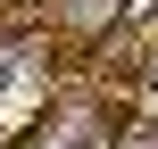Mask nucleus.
<instances>
[{"mask_svg": "<svg viewBox=\"0 0 158 149\" xmlns=\"http://www.w3.org/2000/svg\"><path fill=\"white\" fill-rule=\"evenodd\" d=\"M58 8H67V25H75V33H108L133 0H58Z\"/></svg>", "mask_w": 158, "mask_h": 149, "instance_id": "1", "label": "nucleus"}, {"mask_svg": "<svg viewBox=\"0 0 158 149\" xmlns=\"http://www.w3.org/2000/svg\"><path fill=\"white\" fill-rule=\"evenodd\" d=\"M117 149H158V133H133V141H117Z\"/></svg>", "mask_w": 158, "mask_h": 149, "instance_id": "2", "label": "nucleus"}, {"mask_svg": "<svg viewBox=\"0 0 158 149\" xmlns=\"http://www.w3.org/2000/svg\"><path fill=\"white\" fill-rule=\"evenodd\" d=\"M150 91H158V66H150Z\"/></svg>", "mask_w": 158, "mask_h": 149, "instance_id": "3", "label": "nucleus"}]
</instances>
